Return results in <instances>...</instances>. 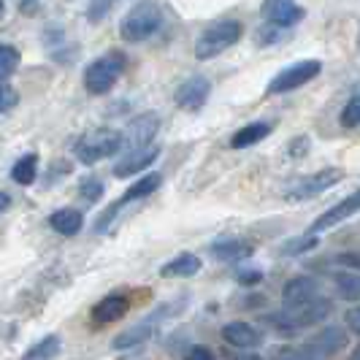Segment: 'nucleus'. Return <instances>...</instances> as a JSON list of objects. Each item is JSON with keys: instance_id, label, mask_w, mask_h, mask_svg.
<instances>
[{"instance_id": "obj_1", "label": "nucleus", "mask_w": 360, "mask_h": 360, "mask_svg": "<svg viewBox=\"0 0 360 360\" xmlns=\"http://www.w3.org/2000/svg\"><path fill=\"white\" fill-rule=\"evenodd\" d=\"M330 311H333L330 301L323 298V295H317V298H311V301L301 304V307H285L282 311H274V314L266 317V323H269L276 333L292 336V333L304 330V328H309V325L323 323Z\"/></svg>"}, {"instance_id": "obj_2", "label": "nucleus", "mask_w": 360, "mask_h": 360, "mask_svg": "<svg viewBox=\"0 0 360 360\" xmlns=\"http://www.w3.org/2000/svg\"><path fill=\"white\" fill-rule=\"evenodd\" d=\"M187 309V298H179V301H171V304H162L160 309H155L152 314H146L141 323H136L133 328L122 330L120 336H114L111 347L114 349H136V347H144L146 342L155 339V333L160 330L162 325L168 323L171 317H176Z\"/></svg>"}, {"instance_id": "obj_3", "label": "nucleus", "mask_w": 360, "mask_h": 360, "mask_svg": "<svg viewBox=\"0 0 360 360\" xmlns=\"http://www.w3.org/2000/svg\"><path fill=\"white\" fill-rule=\"evenodd\" d=\"M162 27V8L155 0H141L125 14L120 25V36L127 44H144L152 36H158Z\"/></svg>"}, {"instance_id": "obj_4", "label": "nucleus", "mask_w": 360, "mask_h": 360, "mask_svg": "<svg viewBox=\"0 0 360 360\" xmlns=\"http://www.w3.org/2000/svg\"><path fill=\"white\" fill-rule=\"evenodd\" d=\"M117 152H122V130H114V127L87 130L73 144V155L82 165H95V162L106 160Z\"/></svg>"}, {"instance_id": "obj_5", "label": "nucleus", "mask_w": 360, "mask_h": 360, "mask_svg": "<svg viewBox=\"0 0 360 360\" xmlns=\"http://www.w3.org/2000/svg\"><path fill=\"white\" fill-rule=\"evenodd\" d=\"M244 36V25L238 19H217L212 22L195 41V57L198 60H214L222 52L236 46Z\"/></svg>"}, {"instance_id": "obj_6", "label": "nucleus", "mask_w": 360, "mask_h": 360, "mask_svg": "<svg viewBox=\"0 0 360 360\" xmlns=\"http://www.w3.org/2000/svg\"><path fill=\"white\" fill-rule=\"evenodd\" d=\"M127 68V57L122 52H106L95 57L84 71V87L90 95H106L122 79Z\"/></svg>"}, {"instance_id": "obj_7", "label": "nucleus", "mask_w": 360, "mask_h": 360, "mask_svg": "<svg viewBox=\"0 0 360 360\" xmlns=\"http://www.w3.org/2000/svg\"><path fill=\"white\" fill-rule=\"evenodd\" d=\"M320 71H323V63L320 60H298V63L282 68V71L271 79L269 87H266V95H285V92L298 90V87L309 84L311 79H317Z\"/></svg>"}, {"instance_id": "obj_8", "label": "nucleus", "mask_w": 360, "mask_h": 360, "mask_svg": "<svg viewBox=\"0 0 360 360\" xmlns=\"http://www.w3.org/2000/svg\"><path fill=\"white\" fill-rule=\"evenodd\" d=\"M347 344H349L347 330L339 325H328L323 330H317L311 339H307V344L301 349H292L285 355H292V358H330V355H339Z\"/></svg>"}, {"instance_id": "obj_9", "label": "nucleus", "mask_w": 360, "mask_h": 360, "mask_svg": "<svg viewBox=\"0 0 360 360\" xmlns=\"http://www.w3.org/2000/svg\"><path fill=\"white\" fill-rule=\"evenodd\" d=\"M342 179H344L342 168H323V171H314V174H309V176H301L298 181H292L288 190H285V198L295 200V203L311 200V198H317V195H323L325 190L336 187Z\"/></svg>"}, {"instance_id": "obj_10", "label": "nucleus", "mask_w": 360, "mask_h": 360, "mask_svg": "<svg viewBox=\"0 0 360 360\" xmlns=\"http://www.w3.org/2000/svg\"><path fill=\"white\" fill-rule=\"evenodd\" d=\"M160 130V117L155 111H146V114H139L130 125L122 130V152H130V149H144L155 141Z\"/></svg>"}, {"instance_id": "obj_11", "label": "nucleus", "mask_w": 360, "mask_h": 360, "mask_svg": "<svg viewBox=\"0 0 360 360\" xmlns=\"http://www.w3.org/2000/svg\"><path fill=\"white\" fill-rule=\"evenodd\" d=\"M260 14H263V19H266L269 25H274V27L290 30V27H295V25L304 22L307 8L298 6L295 0H263Z\"/></svg>"}, {"instance_id": "obj_12", "label": "nucleus", "mask_w": 360, "mask_h": 360, "mask_svg": "<svg viewBox=\"0 0 360 360\" xmlns=\"http://www.w3.org/2000/svg\"><path fill=\"white\" fill-rule=\"evenodd\" d=\"M209 95H212V82L206 79V76H190V79H184L176 92H174V101H176V106L181 111H200V108L206 106V101H209Z\"/></svg>"}, {"instance_id": "obj_13", "label": "nucleus", "mask_w": 360, "mask_h": 360, "mask_svg": "<svg viewBox=\"0 0 360 360\" xmlns=\"http://www.w3.org/2000/svg\"><path fill=\"white\" fill-rule=\"evenodd\" d=\"M360 212V187L355 193H349L344 200H339L336 206H330L325 214H320L311 225H309V233H323L328 228H336V225H342L344 219H349L352 214H358Z\"/></svg>"}, {"instance_id": "obj_14", "label": "nucleus", "mask_w": 360, "mask_h": 360, "mask_svg": "<svg viewBox=\"0 0 360 360\" xmlns=\"http://www.w3.org/2000/svg\"><path fill=\"white\" fill-rule=\"evenodd\" d=\"M127 309H130V298H127L125 292H111L106 298H101L90 311V323L95 328H106V325L117 323V320H122L127 314Z\"/></svg>"}, {"instance_id": "obj_15", "label": "nucleus", "mask_w": 360, "mask_h": 360, "mask_svg": "<svg viewBox=\"0 0 360 360\" xmlns=\"http://www.w3.org/2000/svg\"><path fill=\"white\" fill-rule=\"evenodd\" d=\"M158 158H160V149L155 144L144 146V149H130V152H125L120 160L114 162V176L117 179H127V176H133L139 171H146Z\"/></svg>"}, {"instance_id": "obj_16", "label": "nucleus", "mask_w": 360, "mask_h": 360, "mask_svg": "<svg viewBox=\"0 0 360 360\" xmlns=\"http://www.w3.org/2000/svg\"><path fill=\"white\" fill-rule=\"evenodd\" d=\"M222 339H225V344L236 347V349H255V347L263 344V333L255 325L236 320V323L222 325Z\"/></svg>"}, {"instance_id": "obj_17", "label": "nucleus", "mask_w": 360, "mask_h": 360, "mask_svg": "<svg viewBox=\"0 0 360 360\" xmlns=\"http://www.w3.org/2000/svg\"><path fill=\"white\" fill-rule=\"evenodd\" d=\"M320 295V282L311 276H292L288 285L282 288V301L285 307H301L311 298Z\"/></svg>"}, {"instance_id": "obj_18", "label": "nucleus", "mask_w": 360, "mask_h": 360, "mask_svg": "<svg viewBox=\"0 0 360 360\" xmlns=\"http://www.w3.org/2000/svg\"><path fill=\"white\" fill-rule=\"evenodd\" d=\"M212 257L222 260V263H238V260H247L252 257L255 247L244 238H217L214 244L209 247Z\"/></svg>"}, {"instance_id": "obj_19", "label": "nucleus", "mask_w": 360, "mask_h": 360, "mask_svg": "<svg viewBox=\"0 0 360 360\" xmlns=\"http://www.w3.org/2000/svg\"><path fill=\"white\" fill-rule=\"evenodd\" d=\"M271 130H274V122H266V120L250 122V125L238 127L233 136H231V146L233 149H250V146L260 144L263 139H269Z\"/></svg>"}, {"instance_id": "obj_20", "label": "nucleus", "mask_w": 360, "mask_h": 360, "mask_svg": "<svg viewBox=\"0 0 360 360\" xmlns=\"http://www.w3.org/2000/svg\"><path fill=\"white\" fill-rule=\"evenodd\" d=\"M49 228L57 231L60 236H76L84 228V214H82L79 209H71V206L57 209V212L49 217Z\"/></svg>"}, {"instance_id": "obj_21", "label": "nucleus", "mask_w": 360, "mask_h": 360, "mask_svg": "<svg viewBox=\"0 0 360 360\" xmlns=\"http://www.w3.org/2000/svg\"><path fill=\"white\" fill-rule=\"evenodd\" d=\"M198 271H200V257H195L193 252H181V255H176V257H171V260L162 266L160 276H165V279H171V276L184 279V276H195Z\"/></svg>"}, {"instance_id": "obj_22", "label": "nucleus", "mask_w": 360, "mask_h": 360, "mask_svg": "<svg viewBox=\"0 0 360 360\" xmlns=\"http://www.w3.org/2000/svg\"><path fill=\"white\" fill-rule=\"evenodd\" d=\"M162 184V176L160 174H146V176H141V179L136 181L133 187H127V193L120 198V203L122 206H127V203H133V200H144L149 198L152 193H158Z\"/></svg>"}, {"instance_id": "obj_23", "label": "nucleus", "mask_w": 360, "mask_h": 360, "mask_svg": "<svg viewBox=\"0 0 360 360\" xmlns=\"http://www.w3.org/2000/svg\"><path fill=\"white\" fill-rule=\"evenodd\" d=\"M38 176V155H25V158H19L14 162V168H11V179L22 184V187H30Z\"/></svg>"}, {"instance_id": "obj_24", "label": "nucleus", "mask_w": 360, "mask_h": 360, "mask_svg": "<svg viewBox=\"0 0 360 360\" xmlns=\"http://www.w3.org/2000/svg\"><path fill=\"white\" fill-rule=\"evenodd\" d=\"M317 244H320V238H317L314 233L292 236V238H288V241L279 247V255H282V257H298V255L311 252Z\"/></svg>"}, {"instance_id": "obj_25", "label": "nucleus", "mask_w": 360, "mask_h": 360, "mask_svg": "<svg viewBox=\"0 0 360 360\" xmlns=\"http://www.w3.org/2000/svg\"><path fill=\"white\" fill-rule=\"evenodd\" d=\"M19 63H22V54H19L17 46L0 44V82L11 79L19 71Z\"/></svg>"}, {"instance_id": "obj_26", "label": "nucleus", "mask_w": 360, "mask_h": 360, "mask_svg": "<svg viewBox=\"0 0 360 360\" xmlns=\"http://www.w3.org/2000/svg\"><path fill=\"white\" fill-rule=\"evenodd\" d=\"M60 355V336H44L41 342H36L27 352H25V360H46V358H57Z\"/></svg>"}, {"instance_id": "obj_27", "label": "nucleus", "mask_w": 360, "mask_h": 360, "mask_svg": "<svg viewBox=\"0 0 360 360\" xmlns=\"http://www.w3.org/2000/svg\"><path fill=\"white\" fill-rule=\"evenodd\" d=\"M336 288L342 292V298L347 301H358L360 298V271H352V274H336Z\"/></svg>"}, {"instance_id": "obj_28", "label": "nucleus", "mask_w": 360, "mask_h": 360, "mask_svg": "<svg viewBox=\"0 0 360 360\" xmlns=\"http://www.w3.org/2000/svg\"><path fill=\"white\" fill-rule=\"evenodd\" d=\"M103 193H106V184L98 176H84V179L79 181V195L87 203H98V200L103 198Z\"/></svg>"}, {"instance_id": "obj_29", "label": "nucleus", "mask_w": 360, "mask_h": 360, "mask_svg": "<svg viewBox=\"0 0 360 360\" xmlns=\"http://www.w3.org/2000/svg\"><path fill=\"white\" fill-rule=\"evenodd\" d=\"M342 127L352 130V127H360V92L352 95L347 101V106L342 108Z\"/></svg>"}, {"instance_id": "obj_30", "label": "nucleus", "mask_w": 360, "mask_h": 360, "mask_svg": "<svg viewBox=\"0 0 360 360\" xmlns=\"http://www.w3.org/2000/svg\"><path fill=\"white\" fill-rule=\"evenodd\" d=\"M120 0H90L87 3V22L92 25H98V22H103L108 17V11L117 6Z\"/></svg>"}, {"instance_id": "obj_31", "label": "nucleus", "mask_w": 360, "mask_h": 360, "mask_svg": "<svg viewBox=\"0 0 360 360\" xmlns=\"http://www.w3.org/2000/svg\"><path fill=\"white\" fill-rule=\"evenodd\" d=\"M19 106V92L0 82V114H8Z\"/></svg>"}, {"instance_id": "obj_32", "label": "nucleus", "mask_w": 360, "mask_h": 360, "mask_svg": "<svg viewBox=\"0 0 360 360\" xmlns=\"http://www.w3.org/2000/svg\"><path fill=\"white\" fill-rule=\"evenodd\" d=\"M236 279H238V285H244V288H255V285H260L263 282V271L260 269H241L236 274Z\"/></svg>"}, {"instance_id": "obj_33", "label": "nucleus", "mask_w": 360, "mask_h": 360, "mask_svg": "<svg viewBox=\"0 0 360 360\" xmlns=\"http://www.w3.org/2000/svg\"><path fill=\"white\" fill-rule=\"evenodd\" d=\"M344 323H347V330L360 336V307H349L347 314H344Z\"/></svg>"}, {"instance_id": "obj_34", "label": "nucleus", "mask_w": 360, "mask_h": 360, "mask_svg": "<svg viewBox=\"0 0 360 360\" xmlns=\"http://www.w3.org/2000/svg\"><path fill=\"white\" fill-rule=\"evenodd\" d=\"M336 263L344 266V269H349V271H360V255L358 252H344V255L336 257Z\"/></svg>"}, {"instance_id": "obj_35", "label": "nucleus", "mask_w": 360, "mask_h": 360, "mask_svg": "<svg viewBox=\"0 0 360 360\" xmlns=\"http://www.w3.org/2000/svg\"><path fill=\"white\" fill-rule=\"evenodd\" d=\"M38 8H41V0H19L22 14H38Z\"/></svg>"}, {"instance_id": "obj_36", "label": "nucleus", "mask_w": 360, "mask_h": 360, "mask_svg": "<svg viewBox=\"0 0 360 360\" xmlns=\"http://www.w3.org/2000/svg\"><path fill=\"white\" fill-rule=\"evenodd\" d=\"M190 358H203V360H209V358H212V352H209V349H203V347H193V349H190Z\"/></svg>"}, {"instance_id": "obj_37", "label": "nucleus", "mask_w": 360, "mask_h": 360, "mask_svg": "<svg viewBox=\"0 0 360 360\" xmlns=\"http://www.w3.org/2000/svg\"><path fill=\"white\" fill-rule=\"evenodd\" d=\"M8 206H11V195H8V193H3V190H0V212H6V209H8Z\"/></svg>"}, {"instance_id": "obj_38", "label": "nucleus", "mask_w": 360, "mask_h": 360, "mask_svg": "<svg viewBox=\"0 0 360 360\" xmlns=\"http://www.w3.org/2000/svg\"><path fill=\"white\" fill-rule=\"evenodd\" d=\"M352 358L360 360V344H358V347H355V349H352Z\"/></svg>"}, {"instance_id": "obj_39", "label": "nucleus", "mask_w": 360, "mask_h": 360, "mask_svg": "<svg viewBox=\"0 0 360 360\" xmlns=\"http://www.w3.org/2000/svg\"><path fill=\"white\" fill-rule=\"evenodd\" d=\"M3 14H6V0H0V19H3Z\"/></svg>"}]
</instances>
